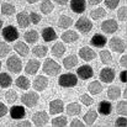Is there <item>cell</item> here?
<instances>
[{
    "instance_id": "cell-38",
    "label": "cell",
    "mask_w": 127,
    "mask_h": 127,
    "mask_svg": "<svg viewBox=\"0 0 127 127\" xmlns=\"http://www.w3.org/2000/svg\"><path fill=\"white\" fill-rule=\"evenodd\" d=\"M105 15H106V11H105L104 7H97V9H95V10H93V11L90 12V16H91L94 20H99V19L104 17Z\"/></svg>"
},
{
    "instance_id": "cell-17",
    "label": "cell",
    "mask_w": 127,
    "mask_h": 127,
    "mask_svg": "<svg viewBox=\"0 0 127 127\" xmlns=\"http://www.w3.org/2000/svg\"><path fill=\"white\" fill-rule=\"evenodd\" d=\"M10 116L12 120H21L25 117V107L24 106H12L10 109Z\"/></svg>"
},
{
    "instance_id": "cell-42",
    "label": "cell",
    "mask_w": 127,
    "mask_h": 127,
    "mask_svg": "<svg viewBox=\"0 0 127 127\" xmlns=\"http://www.w3.org/2000/svg\"><path fill=\"white\" fill-rule=\"evenodd\" d=\"M10 52V47L7 46V43L0 42V58L6 57V54Z\"/></svg>"
},
{
    "instance_id": "cell-23",
    "label": "cell",
    "mask_w": 127,
    "mask_h": 127,
    "mask_svg": "<svg viewBox=\"0 0 127 127\" xmlns=\"http://www.w3.org/2000/svg\"><path fill=\"white\" fill-rule=\"evenodd\" d=\"M14 49L16 51V53H19L22 57H26L29 54V52H30L29 46H26L25 42H16V44L14 46Z\"/></svg>"
},
{
    "instance_id": "cell-4",
    "label": "cell",
    "mask_w": 127,
    "mask_h": 127,
    "mask_svg": "<svg viewBox=\"0 0 127 127\" xmlns=\"http://www.w3.org/2000/svg\"><path fill=\"white\" fill-rule=\"evenodd\" d=\"M40 100V95L35 91H30V93H26L21 96V102L24 105H26L27 107H33Z\"/></svg>"
},
{
    "instance_id": "cell-27",
    "label": "cell",
    "mask_w": 127,
    "mask_h": 127,
    "mask_svg": "<svg viewBox=\"0 0 127 127\" xmlns=\"http://www.w3.org/2000/svg\"><path fill=\"white\" fill-rule=\"evenodd\" d=\"M24 37L27 43H36L38 41V32L36 30H30L24 35Z\"/></svg>"
},
{
    "instance_id": "cell-30",
    "label": "cell",
    "mask_w": 127,
    "mask_h": 127,
    "mask_svg": "<svg viewBox=\"0 0 127 127\" xmlns=\"http://www.w3.org/2000/svg\"><path fill=\"white\" fill-rule=\"evenodd\" d=\"M40 9H41V12H42V14L48 15V14H51V12L53 11L54 6H53V2H52L51 0H43L42 2H41Z\"/></svg>"
},
{
    "instance_id": "cell-24",
    "label": "cell",
    "mask_w": 127,
    "mask_h": 127,
    "mask_svg": "<svg viewBox=\"0 0 127 127\" xmlns=\"http://www.w3.org/2000/svg\"><path fill=\"white\" fill-rule=\"evenodd\" d=\"M65 52V46L62 42H57L53 47H52V54L56 56L57 58H61Z\"/></svg>"
},
{
    "instance_id": "cell-43",
    "label": "cell",
    "mask_w": 127,
    "mask_h": 127,
    "mask_svg": "<svg viewBox=\"0 0 127 127\" xmlns=\"http://www.w3.org/2000/svg\"><path fill=\"white\" fill-rule=\"evenodd\" d=\"M119 4H120V0H105V5L111 10H115L119 6Z\"/></svg>"
},
{
    "instance_id": "cell-1",
    "label": "cell",
    "mask_w": 127,
    "mask_h": 127,
    "mask_svg": "<svg viewBox=\"0 0 127 127\" xmlns=\"http://www.w3.org/2000/svg\"><path fill=\"white\" fill-rule=\"evenodd\" d=\"M58 83L62 88H73L78 83V77L73 73H67V74H63L59 77Z\"/></svg>"
},
{
    "instance_id": "cell-58",
    "label": "cell",
    "mask_w": 127,
    "mask_h": 127,
    "mask_svg": "<svg viewBox=\"0 0 127 127\" xmlns=\"http://www.w3.org/2000/svg\"><path fill=\"white\" fill-rule=\"evenodd\" d=\"M0 1H2V0H0Z\"/></svg>"
},
{
    "instance_id": "cell-51",
    "label": "cell",
    "mask_w": 127,
    "mask_h": 127,
    "mask_svg": "<svg viewBox=\"0 0 127 127\" xmlns=\"http://www.w3.org/2000/svg\"><path fill=\"white\" fill-rule=\"evenodd\" d=\"M126 64H127L126 56H122V57H121V59H120V65H121V67H125V68H126Z\"/></svg>"
},
{
    "instance_id": "cell-46",
    "label": "cell",
    "mask_w": 127,
    "mask_h": 127,
    "mask_svg": "<svg viewBox=\"0 0 127 127\" xmlns=\"http://www.w3.org/2000/svg\"><path fill=\"white\" fill-rule=\"evenodd\" d=\"M117 17L120 21H126V6H122L119 12H117Z\"/></svg>"
},
{
    "instance_id": "cell-22",
    "label": "cell",
    "mask_w": 127,
    "mask_h": 127,
    "mask_svg": "<svg viewBox=\"0 0 127 127\" xmlns=\"http://www.w3.org/2000/svg\"><path fill=\"white\" fill-rule=\"evenodd\" d=\"M97 111H99L101 115L107 116V115H110L111 111H112V105H111L109 101H101V102L99 104Z\"/></svg>"
},
{
    "instance_id": "cell-50",
    "label": "cell",
    "mask_w": 127,
    "mask_h": 127,
    "mask_svg": "<svg viewBox=\"0 0 127 127\" xmlns=\"http://www.w3.org/2000/svg\"><path fill=\"white\" fill-rule=\"evenodd\" d=\"M16 126H19V127H30V126H32V125H31V122H30V121H27V120H26V121H20Z\"/></svg>"
},
{
    "instance_id": "cell-20",
    "label": "cell",
    "mask_w": 127,
    "mask_h": 127,
    "mask_svg": "<svg viewBox=\"0 0 127 127\" xmlns=\"http://www.w3.org/2000/svg\"><path fill=\"white\" fill-rule=\"evenodd\" d=\"M42 38L46 42H52L57 38V33L52 27H46L42 30Z\"/></svg>"
},
{
    "instance_id": "cell-12",
    "label": "cell",
    "mask_w": 127,
    "mask_h": 127,
    "mask_svg": "<svg viewBox=\"0 0 127 127\" xmlns=\"http://www.w3.org/2000/svg\"><path fill=\"white\" fill-rule=\"evenodd\" d=\"M63 110H64V104L62 100L56 99L49 102V114L51 115H58V114L63 112Z\"/></svg>"
},
{
    "instance_id": "cell-19",
    "label": "cell",
    "mask_w": 127,
    "mask_h": 127,
    "mask_svg": "<svg viewBox=\"0 0 127 127\" xmlns=\"http://www.w3.org/2000/svg\"><path fill=\"white\" fill-rule=\"evenodd\" d=\"M106 42H107L106 37L102 36V35H100V33H95V35L93 36V38L90 40L91 46H95V47H97V48L104 47V46L106 44Z\"/></svg>"
},
{
    "instance_id": "cell-47",
    "label": "cell",
    "mask_w": 127,
    "mask_h": 127,
    "mask_svg": "<svg viewBox=\"0 0 127 127\" xmlns=\"http://www.w3.org/2000/svg\"><path fill=\"white\" fill-rule=\"evenodd\" d=\"M126 124H127L126 116H121V117H119V119L116 120V122H115L116 126H126Z\"/></svg>"
},
{
    "instance_id": "cell-53",
    "label": "cell",
    "mask_w": 127,
    "mask_h": 127,
    "mask_svg": "<svg viewBox=\"0 0 127 127\" xmlns=\"http://www.w3.org/2000/svg\"><path fill=\"white\" fill-rule=\"evenodd\" d=\"M56 4H58V5H65L69 0H53Z\"/></svg>"
},
{
    "instance_id": "cell-16",
    "label": "cell",
    "mask_w": 127,
    "mask_h": 127,
    "mask_svg": "<svg viewBox=\"0 0 127 127\" xmlns=\"http://www.w3.org/2000/svg\"><path fill=\"white\" fill-rule=\"evenodd\" d=\"M40 65H41V63H40L37 59H30V61L27 62V64H26L25 72H26L27 74H30V75L36 74V73L38 72V69H40Z\"/></svg>"
},
{
    "instance_id": "cell-33",
    "label": "cell",
    "mask_w": 127,
    "mask_h": 127,
    "mask_svg": "<svg viewBox=\"0 0 127 127\" xmlns=\"http://www.w3.org/2000/svg\"><path fill=\"white\" fill-rule=\"evenodd\" d=\"M1 14L2 15H6V16H11V15H14L15 14V6L12 5V4H9V2H5V4H2L1 5Z\"/></svg>"
},
{
    "instance_id": "cell-3",
    "label": "cell",
    "mask_w": 127,
    "mask_h": 127,
    "mask_svg": "<svg viewBox=\"0 0 127 127\" xmlns=\"http://www.w3.org/2000/svg\"><path fill=\"white\" fill-rule=\"evenodd\" d=\"M42 69L48 75H56L61 72V65L57 62H54L53 59H46V62L43 63Z\"/></svg>"
},
{
    "instance_id": "cell-44",
    "label": "cell",
    "mask_w": 127,
    "mask_h": 127,
    "mask_svg": "<svg viewBox=\"0 0 127 127\" xmlns=\"http://www.w3.org/2000/svg\"><path fill=\"white\" fill-rule=\"evenodd\" d=\"M80 101L83 102V105H85V106H90V105H93V102H94V100L89 96V95H82L80 96Z\"/></svg>"
},
{
    "instance_id": "cell-45",
    "label": "cell",
    "mask_w": 127,
    "mask_h": 127,
    "mask_svg": "<svg viewBox=\"0 0 127 127\" xmlns=\"http://www.w3.org/2000/svg\"><path fill=\"white\" fill-rule=\"evenodd\" d=\"M30 21H31V24L37 25V24L41 21V16H40L37 12H31V14H30Z\"/></svg>"
},
{
    "instance_id": "cell-6",
    "label": "cell",
    "mask_w": 127,
    "mask_h": 127,
    "mask_svg": "<svg viewBox=\"0 0 127 127\" xmlns=\"http://www.w3.org/2000/svg\"><path fill=\"white\" fill-rule=\"evenodd\" d=\"M75 27H77V30L80 31L82 33H88V32L91 31L93 24H91V21H90L89 19H86V17H80V19L75 22Z\"/></svg>"
},
{
    "instance_id": "cell-35",
    "label": "cell",
    "mask_w": 127,
    "mask_h": 127,
    "mask_svg": "<svg viewBox=\"0 0 127 127\" xmlns=\"http://www.w3.org/2000/svg\"><path fill=\"white\" fill-rule=\"evenodd\" d=\"M120 95H121V90H120L119 86H110L109 88L107 96H109L110 100H116V99L120 97Z\"/></svg>"
},
{
    "instance_id": "cell-56",
    "label": "cell",
    "mask_w": 127,
    "mask_h": 127,
    "mask_svg": "<svg viewBox=\"0 0 127 127\" xmlns=\"http://www.w3.org/2000/svg\"><path fill=\"white\" fill-rule=\"evenodd\" d=\"M2 27V20H0V29Z\"/></svg>"
},
{
    "instance_id": "cell-28",
    "label": "cell",
    "mask_w": 127,
    "mask_h": 127,
    "mask_svg": "<svg viewBox=\"0 0 127 127\" xmlns=\"http://www.w3.org/2000/svg\"><path fill=\"white\" fill-rule=\"evenodd\" d=\"M73 25V20L69 17V16H65V15H62L61 17H59V20H58V27H61V29H68V27H70Z\"/></svg>"
},
{
    "instance_id": "cell-48",
    "label": "cell",
    "mask_w": 127,
    "mask_h": 127,
    "mask_svg": "<svg viewBox=\"0 0 127 127\" xmlns=\"http://www.w3.org/2000/svg\"><path fill=\"white\" fill-rule=\"evenodd\" d=\"M7 114V106L4 102H0V117H4Z\"/></svg>"
},
{
    "instance_id": "cell-36",
    "label": "cell",
    "mask_w": 127,
    "mask_h": 127,
    "mask_svg": "<svg viewBox=\"0 0 127 127\" xmlns=\"http://www.w3.org/2000/svg\"><path fill=\"white\" fill-rule=\"evenodd\" d=\"M47 52H48V48H47L46 46H41V44H38V46H35V48L32 49V53H33L36 57H38V58L46 57Z\"/></svg>"
},
{
    "instance_id": "cell-29",
    "label": "cell",
    "mask_w": 127,
    "mask_h": 127,
    "mask_svg": "<svg viewBox=\"0 0 127 127\" xmlns=\"http://www.w3.org/2000/svg\"><path fill=\"white\" fill-rule=\"evenodd\" d=\"M80 111H82V106L78 102H72L67 106V114L68 115H72V116L75 115L77 116V115L80 114Z\"/></svg>"
},
{
    "instance_id": "cell-41",
    "label": "cell",
    "mask_w": 127,
    "mask_h": 127,
    "mask_svg": "<svg viewBox=\"0 0 127 127\" xmlns=\"http://www.w3.org/2000/svg\"><path fill=\"white\" fill-rule=\"evenodd\" d=\"M5 100H6V102H9V104H14V102L17 100V94H16V91H14V90L6 91V94H5Z\"/></svg>"
},
{
    "instance_id": "cell-8",
    "label": "cell",
    "mask_w": 127,
    "mask_h": 127,
    "mask_svg": "<svg viewBox=\"0 0 127 127\" xmlns=\"http://www.w3.org/2000/svg\"><path fill=\"white\" fill-rule=\"evenodd\" d=\"M101 30L105 32V33H115L117 30H119V25L115 20L112 19H109V20H105L102 24H101Z\"/></svg>"
},
{
    "instance_id": "cell-52",
    "label": "cell",
    "mask_w": 127,
    "mask_h": 127,
    "mask_svg": "<svg viewBox=\"0 0 127 127\" xmlns=\"http://www.w3.org/2000/svg\"><path fill=\"white\" fill-rule=\"evenodd\" d=\"M120 80H121L122 83H126V70L121 72V74H120Z\"/></svg>"
},
{
    "instance_id": "cell-26",
    "label": "cell",
    "mask_w": 127,
    "mask_h": 127,
    "mask_svg": "<svg viewBox=\"0 0 127 127\" xmlns=\"http://www.w3.org/2000/svg\"><path fill=\"white\" fill-rule=\"evenodd\" d=\"M63 64H64V67L67 68V69H72V68H74L77 64H78V58H77V56H68V57H65L64 59H63Z\"/></svg>"
},
{
    "instance_id": "cell-2",
    "label": "cell",
    "mask_w": 127,
    "mask_h": 127,
    "mask_svg": "<svg viewBox=\"0 0 127 127\" xmlns=\"http://www.w3.org/2000/svg\"><path fill=\"white\" fill-rule=\"evenodd\" d=\"M1 36L6 42H14L19 38V31L15 26H6L1 31Z\"/></svg>"
},
{
    "instance_id": "cell-55",
    "label": "cell",
    "mask_w": 127,
    "mask_h": 127,
    "mask_svg": "<svg viewBox=\"0 0 127 127\" xmlns=\"http://www.w3.org/2000/svg\"><path fill=\"white\" fill-rule=\"evenodd\" d=\"M27 2H30V4H35V2H37L38 0H26Z\"/></svg>"
},
{
    "instance_id": "cell-54",
    "label": "cell",
    "mask_w": 127,
    "mask_h": 127,
    "mask_svg": "<svg viewBox=\"0 0 127 127\" xmlns=\"http://www.w3.org/2000/svg\"><path fill=\"white\" fill-rule=\"evenodd\" d=\"M102 0H88V2L90 4V5H97V4H100Z\"/></svg>"
},
{
    "instance_id": "cell-37",
    "label": "cell",
    "mask_w": 127,
    "mask_h": 127,
    "mask_svg": "<svg viewBox=\"0 0 127 127\" xmlns=\"http://www.w3.org/2000/svg\"><path fill=\"white\" fill-rule=\"evenodd\" d=\"M67 124H68V121H67L65 116H58L52 120V126L54 127H64L67 126Z\"/></svg>"
},
{
    "instance_id": "cell-31",
    "label": "cell",
    "mask_w": 127,
    "mask_h": 127,
    "mask_svg": "<svg viewBox=\"0 0 127 127\" xmlns=\"http://www.w3.org/2000/svg\"><path fill=\"white\" fill-rule=\"evenodd\" d=\"M16 85H17V88H20L21 90H27V89L31 86V83H30V80H29L26 77L20 75V77L16 79Z\"/></svg>"
},
{
    "instance_id": "cell-15",
    "label": "cell",
    "mask_w": 127,
    "mask_h": 127,
    "mask_svg": "<svg viewBox=\"0 0 127 127\" xmlns=\"http://www.w3.org/2000/svg\"><path fill=\"white\" fill-rule=\"evenodd\" d=\"M85 0H70V9L75 14H83L85 11Z\"/></svg>"
},
{
    "instance_id": "cell-57",
    "label": "cell",
    "mask_w": 127,
    "mask_h": 127,
    "mask_svg": "<svg viewBox=\"0 0 127 127\" xmlns=\"http://www.w3.org/2000/svg\"><path fill=\"white\" fill-rule=\"evenodd\" d=\"M0 69H1V62H0Z\"/></svg>"
},
{
    "instance_id": "cell-5",
    "label": "cell",
    "mask_w": 127,
    "mask_h": 127,
    "mask_svg": "<svg viewBox=\"0 0 127 127\" xmlns=\"http://www.w3.org/2000/svg\"><path fill=\"white\" fill-rule=\"evenodd\" d=\"M6 67L11 73H20L22 69V62L16 56H11V57H9V59L6 62Z\"/></svg>"
},
{
    "instance_id": "cell-7",
    "label": "cell",
    "mask_w": 127,
    "mask_h": 127,
    "mask_svg": "<svg viewBox=\"0 0 127 127\" xmlns=\"http://www.w3.org/2000/svg\"><path fill=\"white\" fill-rule=\"evenodd\" d=\"M110 48L114 51V52H117V53H124L125 49H126V43L124 40L119 38V37H114L110 40Z\"/></svg>"
},
{
    "instance_id": "cell-10",
    "label": "cell",
    "mask_w": 127,
    "mask_h": 127,
    "mask_svg": "<svg viewBox=\"0 0 127 127\" xmlns=\"http://www.w3.org/2000/svg\"><path fill=\"white\" fill-rule=\"evenodd\" d=\"M49 120V116L46 111H38L32 116V122L36 126H44Z\"/></svg>"
},
{
    "instance_id": "cell-9",
    "label": "cell",
    "mask_w": 127,
    "mask_h": 127,
    "mask_svg": "<svg viewBox=\"0 0 127 127\" xmlns=\"http://www.w3.org/2000/svg\"><path fill=\"white\" fill-rule=\"evenodd\" d=\"M94 75V70L90 65H82L77 70V77H79L82 80H88Z\"/></svg>"
},
{
    "instance_id": "cell-40",
    "label": "cell",
    "mask_w": 127,
    "mask_h": 127,
    "mask_svg": "<svg viewBox=\"0 0 127 127\" xmlns=\"http://www.w3.org/2000/svg\"><path fill=\"white\" fill-rule=\"evenodd\" d=\"M126 100H122V101H120L119 104H117V106H116V111H117V114L119 115H121V116H126L127 114V106H126Z\"/></svg>"
},
{
    "instance_id": "cell-21",
    "label": "cell",
    "mask_w": 127,
    "mask_h": 127,
    "mask_svg": "<svg viewBox=\"0 0 127 127\" xmlns=\"http://www.w3.org/2000/svg\"><path fill=\"white\" fill-rule=\"evenodd\" d=\"M78 38H79V35H78L75 31L68 30V31H65V32L62 33V40H63V42H65V43L75 42Z\"/></svg>"
},
{
    "instance_id": "cell-14",
    "label": "cell",
    "mask_w": 127,
    "mask_h": 127,
    "mask_svg": "<svg viewBox=\"0 0 127 127\" xmlns=\"http://www.w3.org/2000/svg\"><path fill=\"white\" fill-rule=\"evenodd\" d=\"M16 20H17L19 26H20V27H22V29L29 27V26H30V24H31V21H30V15H29L27 12H25V11L19 12V14L16 15Z\"/></svg>"
},
{
    "instance_id": "cell-18",
    "label": "cell",
    "mask_w": 127,
    "mask_h": 127,
    "mask_svg": "<svg viewBox=\"0 0 127 127\" xmlns=\"http://www.w3.org/2000/svg\"><path fill=\"white\" fill-rule=\"evenodd\" d=\"M79 56H80L82 59H84L85 62L93 61V59L96 57L95 52H94L90 47H83V48H80V51H79Z\"/></svg>"
},
{
    "instance_id": "cell-13",
    "label": "cell",
    "mask_w": 127,
    "mask_h": 127,
    "mask_svg": "<svg viewBox=\"0 0 127 127\" xmlns=\"http://www.w3.org/2000/svg\"><path fill=\"white\" fill-rule=\"evenodd\" d=\"M47 85H48V79L44 75H38V77L35 78L32 86L36 91H43L47 88Z\"/></svg>"
},
{
    "instance_id": "cell-49",
    "label": "cell",
    "mask_w": 127,
    "mask_h": 127,
    "mask_svg": "<svg viewBox=\"0 0 127 127\" xmlns=\"http://www.w3.org/2000/svg\"><path fill=\"white\" fill-rule=\"evenodd\" d=\"M70 126H72V127H82V126H85V125L82 122V121H80V120L74 119V120L70 122Z\"/></svg>"
},
{
    "instance_id": "cell-32",
    "label": "cell",
    "mask_w": 127,
    "mask_h": 127,
    "mask_svg": "<svg viewBox=\"0 0 127 127\" xmlns=\"http://www.w3.org/2000/svg\"><path fill=\"white\" fill-rule=\"evenodd\" d=\"M12 84V79L7 73H0V88H9Z\"/></svg>"
},
{
    "instance_id": "cell-34",
    "label": "cell",
    "mask_w": 127,
    "mask_h": 127,
    "mask_svg": "<svg viewBox=\"0 0 127 127\" xmlns=\"http://www.w3.org/2000/svg\"><path fill=\"white\" fill-rule=\"evenodd\" d=\"M96 119H97V112L95 110H89L84 115V121L86 125H93Z\"/></svg>"
},
{
    "instance_id": "cell-11",
    "label": "cell",
    "mask_w": 127,
    "mask_h": 127,
    "mask_svg": "<svg viewBox=\"0 0 127 127\" xmlns=\"http://www.w3.org/2000/svg\"><path fill=\"white\" fill-rule=\"evenodd\" d=\"M115 79V70L112 68H104L100 72V80L104 83H112Z\"/></svg>"
},
{
    "instance_id": "cell-25",
    "label": "cell",
    "mask_w": 127,
    "mask_h": 127,
    "mask_svg": "<svg viewBox=\"0 0 127 127\" xmlns=\"http://www.w3.org/2000/svg\"><path fill=\"white\" fill-rule=\"evenodd\" d=\"M88 90H89L90 94H93V95H97V94H100V93L102 91V85H101L100 82L95 80V82H91L90 84L88 85Z\"/></svg>"
},
{
    "instance_id": "cell-39",
    "label": "cell",
    "mask_w": 127,
    "mask_h": 127,
    "mask_svg": "<svg viewBox=\"0 0 127 127\" xmlns=\"http://www.w3.org/2000/svg\"><path fill=\"white\" fill-rule=\"evenodd\" d=\"M100 59H101V62L104 64H109L112 61V56H111V53L109 51H101L100 52Z\"/></svg>"
}]
</instances>
